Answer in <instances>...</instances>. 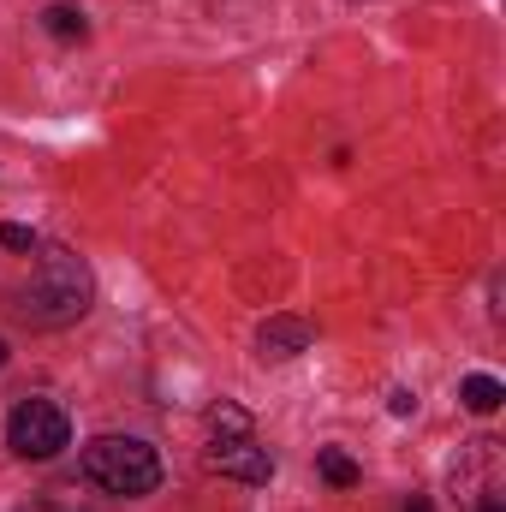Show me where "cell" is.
I'll use <instances>...</instances> for the list:
<instances>
[{
	"label": "cell",
	"instance_id": "cell-1",
	"mask_svg": "<svg viewBox=\"0 0 506 512\" xmlns=\"http://www.w3.org/2000/svg\"><path fill=\"white\" fill-rule=\"evenodd\" d=\"M90 292H96V280H90V268H84L78 256L72 251H42L30 286H24L12 304H18V316L36 322V328H66V322H78V316L90 310Z\"/></svg>",
	"mask_w": 506,
	"mask_h": 512
},
{
	"label": "cell",
	"instance_id": "cell-2",
	"mask_svg": "<svg viewBox=\"0 0 506 512\" xmlns=\"http://www.w3.org/2000/svg\"><path fill=\"white\" fill-rule=\"evenodd\" d=\"M84 477L102 489V495H155V483H161V459H155V447L149 441H137V435H96L90 447H84Z\"/></svg>",
	"mask_w": 506,
	"mask_h": 512
},
{
	"label": "cell",
	"instance_id": "cell-3",
	"mask_svg": "<svg viewBox=\"0 0 506 512\" xmlns=\"http://www.w3.org/2000/svg\"><path fill=\"white\" fill-rule=\"evenodd\" d=\"M6 441H12L18 459H36L42 465V459H54L72 441V423H66V411L54 399H18L12 417H6Z\"/></svg>",
	"mask_w": 506,
	"mask_h": 512
},
{
	"label": "cell",
	"instance_id": "cell-4",
	"mask_svg": "<svg viewBox=\"0 0 506 512\" xmlns=\"http://www.w3.org/2000/svg\"><path fill=\"white\" fill-rule=\"evenodd\" d=\"M209 471L215 477H233V483H268L274 477V459L256 441H215L209 447Z\"/></svg>",
	"mask_w": 506,
	"mask_h": 512
},
{
	"label": "cell",
	"instance_id": "cell-5",
	"mask_svg": "<svg viewBox=\"0 0 506 512\" xmlns=\"http://www.w3.org/2000/svg\"><path fill=\"white\" fill-rule=\"evenodd\" d=\"M304 346H310V322H304V316H268V322L256 328V352L274 358V364L298 358Z\"/></svg>",
	"mask_w": 506,
	"mask_h": 512
},
{
	"label": "cell",
	"instance_id": "cell-6",
	"mask_svg": "<svg viewBox=\"0 0 506 512\" xmlns=\"http://www.w3.org/2000/svg\"><path fill=\"white\" fill-rule=\"evenodd\" d=\"M209 435H215V441H251V411L233 405V399L209 405Z\"/></svg>",
	"mask_w": 506,
	"mask_h": 512
},
{
	"label": "cell",
	"instance_id": "cell-7",
	"mask_svg": "<svg viewBox=\"0 0 506 512\" xmlns=\"http://www.w3.org/2000/svg\"><path fill=\"white\" fill-rule=\"evenodd\" d=\"M459 399H465V411H477V417H489V411H501L506 387L495 382V376H465V387H459Z\"/></svg>",
	"mask_w": 506,
	"mask_h": 512
},
{
	"label": "cell",
	"instance_id": "cell-8",
	"mask_svg": "<svg viewBox=\"0 0 506 512\" xmlns=\"http://www.w3.org/2000/svg\"><path fill=\"white\" fill-rule=\"evenodd\" d=\"M316 465H322V477H328L334 489H352V483L364 477V471H358V459H352V453H340V447H322V453H316Z\"/></svg>",
	"mask_w": 506,
	"mask_h": 512
},
{
	"label": "cell",
	"instance_id": "cell-9",
	"mask_svg": "<svg viewBox=\"0 0 506 512\" xmlns=\"http://www.w3.org/2000/svg\"><path fill=\"white\" fill-rule=\"evenodd\" d=\"M42 18H48V30H54L60 42H84V36H90V24H84V12H78V6H48Z\"/></svg>",
	"mask_w": 506,
	"mask_h": 512
},
{
	"label": "cell",
	"instance_id": "cell-10",
	"mask_svg": "<svg viewBox=\"0 0 506 512\" xmlns=\"http://www.w3.org/2000/svg\"><path fill=\"white\" fill-rule=\"evenodd\" d=\"M0 245H6V251H36V233L18 227V221H6V227H0Z\"/></svg>",
	"mask_w": 506,
	"mask_h": 512
},
{
	"label": "cell",
	"instance_id": "cell-11",
	"mask_svg": "<svg viewBox=\"0 0 506 512\" xmlns=\"http://www.w3.org/2000/svg\"><path fill=\"white\" fill-rule=\"evenodd\" d=\"M387 411H393V417H411V411H417V393H411V387H393V393H387Z\"/></svg>",
	"mask_w": 506,
	"mask_h": 512
},
{
	"label": "cell",
	"instance_id": "cell-12",
	"mask_svg": "<svg viewBox=\"0 0 506 512\" xmlns=\"http://www.w3.org/2000/svg\"><path fill=\"white\" fill-rule=\"evenodd\" d=\"M405 512H435V507H429V501H423V495H411V507H405Z\"/></svg>",
	"mask_w": 506,
	"mask_h": 512
},
{
	"label": "cell",
	"instance_id": "cell-13",
	"mask_svg": "<svg viewBox=\"0 0 506 512\" xmlns=\"http://www.w3.org/2000/svg\"><path fill=\"white\" fill-rule=\"evenodd\" d=\"M483 512H506V507H501V501H483Z\"/></svg>",
	"mask_w": 506,
	"mask_h": 512
},
{
	"label": "cell",
	"instance_id": "cell-14",
	"mask_svg": "<svg viewBox=\"0 0 506 512\" xmlns=\"http://www.w3.org/2000/svg\"><path fill=\"white\" fill-rule=\"evenodd\" d=\"M0 364H6V340H0Z\"/></svg>",
	"mask_w": 506,
	"mask_h": 512
}]
</instances>
